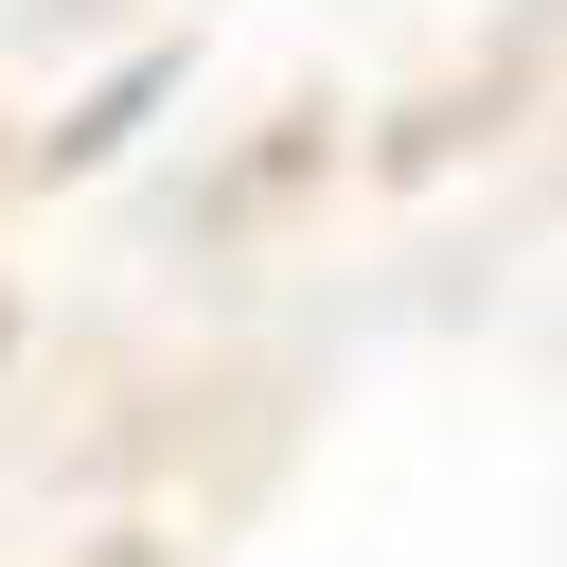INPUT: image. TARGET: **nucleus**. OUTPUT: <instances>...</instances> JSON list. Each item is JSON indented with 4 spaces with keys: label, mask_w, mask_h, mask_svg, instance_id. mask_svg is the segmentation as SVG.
I'll return each mask as SVG.
<instances>
[{
    "label": "nucleus",
    "mask_w": 567,
    "mask_h": 567,
    "mask_svg": "<svg viewBox=\"0 0 567 567\" xmlns=\"http://www.w3.org/2000/svg\"><path fill=\"white\" fill-rule=\"evenodd\" d=\"M159 106H177V53H124V71H106V89H89V106H71V124H53V177H89V159H106V142H142V124H159Z\"/></svg>",
    "instance_id": "1"
},
{
    "label": "nucleus",
    "mask_w": 567,
    "mask_h": 567,
    "mask_svg": "<svg viewBox=\"0 0 567 567\" xmlns=\"http://www.w3.org/2000/svg\"><path fill=\"white\" fill-rule=\"evenodd\" d=\"M0 354H18V301H0Z\"/></svg>",
    "instance_id": "2"
}]
</instances>
